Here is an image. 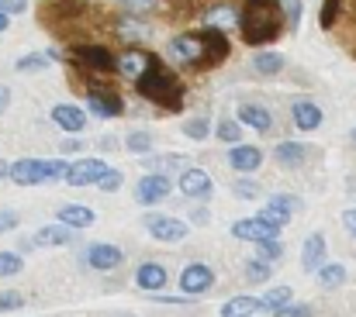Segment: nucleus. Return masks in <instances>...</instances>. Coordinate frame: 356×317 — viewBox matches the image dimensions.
<instances>
[{"mask_svg":"<svg viewBox=\"0 0 356 317\" xmlns=\"http://www.w3.org/2000/svg\"><path fill=\"white\" fill-rule=\"evenodd\" d=\"M204 24L211 28H222V31H236L238 28V10L232 3H211L204 10Z\"/></svg>","mask_w":356,"mask_h":317,"instance_id":"24","label":"nucleus"},{"mask_svg":"<svg viewBox=\"0 0 356 317\" xmlns=\"http://www.w3.org/2000/svg\"><path fill=\"white\" fill-rule=\"evenodd\" d=\"M245 280H249V283H266V280H270V262L252 259V262L245 266Z\"/></svg>","mask_w":356,"mask_h":317,"instance_id":"38","label":"nucleus"},{"mask_svg":"<svg viewBox=\"0 0 356 317\" xmlns=\"http://www.w3.org/2000/svg\"><path fill=\"white\" fill-rule=\"evenodd\" d=\"M7 24H10V14H3V10H0V35L7 31Z\"/></svg>","mask_w":356,"mask_h":317,"instance_id":"52","label":"nucleus"},{"mask_svg":"<svg viewBox=\"0 0 356 317\" xmlns=\"http://www.w3.org/2000/svg\"><path fill=\"white\" fill-rule=\"evenodd\" d=\"M115 3L121 7V14H142V17H145V14L156 10L159 0H115Z\"/></svg>","mask_w":356,"mask_h":317,"instance_id":"36","label":"nucleus"},{"mask_svg":"<svg viewBox=\"0 0 356 317\" xmlns=\"http://www.w3.org/2000/svg\"><path fill=\"white\" fill-rule=\"evenodd\" d=\"M215 135H218V142H225V145H238V142H242V124H238V117H222L218 128H215Z\"/></svg>","mask_w":356,"mask_h":317,"instance_id":"30","label":"nucleus"},{"mask_svg":"<svg viewBox=\"0 0 356 317\" xmlns=\"http://www.w3.org/2000/svg\"><path fill=\"white\" fill-rule=\"evenodd\" d=\"M76 148H80L76 138H66V142H63V152H76Z\"/></svg>","mask_w":356,"mask_h":317,"instance_id":"51","label":"nucleus"},{"mask_svg":"<svg viewBox=\"0 0 356 317\" xmlns=\"http://www.w3.org/2000/svg\"><path fill=\"white\" fill-rule=\"evenodd\" d=\"M145 231L156 241H184L187 238V224L180 217H166V214H149L145 217Z\"/></svg>","mask_w":356,"mask_h":317,"instance_id":"12","label":"nucleus"},{"mask_svg":"<svg viewBox=\"0 0 356 317\" xmlns=\"http://www.w3.org/2000/svg\"><path fill=\"white\" fill-rule=\"evenodd\" d=\"M201 42H204V69H215L229 59L232 45H229V31L222 28H211V24H201Z\"/></svg>","mask_w":356,"mask_h":317,"instance_id":"5","label":"nucleus"},{"mask_svg":"<svg viewBox=\"0 0 356 317\" xmlns=\"http://www.w3.org/2000/svg\"><path fill=\"white\" fill-rule=\"evenodd\" d=\"M170 190H173L170 176H163V173H145V176L135 183V200H138V204H145V207H152V204L166 200V197H170Z\"/></svg>","mask_w":356,"mask_h":317,"instance_id":"8","label":"nucleus"},{"mask_svg":"<svg viewBox=\"0 0 356 317\" xmlns=\"http://www.w3.org/2000/svg\"><path fill=\"white\" fill-rule=\"evenodd\" d=\"M21 269H24L21 255H14V252H0V280H7V276H17Z\"/></svg>","mask_w":356,"mask_h":317,"instance_id":"37","label":"nucleus"},{"mask_svg":"<svg viewBox=\"0 0 356 317\" xmlns=\"http://www.w3.org/2000/svg\"><path fill=\"white\" fill-rule=\"evenodd\" d=\"M108 169H111V166H108L104 159H80V162L70 166L66 183H70V187H97Z\"/></svg>","mask_w":356,"mask_h":317,"instance_id":"11","label":"nucleus"},{"mask_svg":"<svg viewBox=\"0 0 356 317\" xmlns=\"http://www.w3.org/2000/svg\"><path fill=\"white\" fill-rule=\"evenodd\" d=\"M184 135H187L191 142H204V138L211 135V121H208L204 114H197V117L184 121Z\"/></svg>","mask_w":356,"mask_h":317,"instance_id":"32","label":"nucleus"},{"mask_svg":"<svg viewBox=\"0 0 356 317\" xmlns=\"http://www.w3.org/2000/svg\"><path fill=\"white\" fill-rule=\"evenodd\" d=\"M159 59L152 55V52H145V49H138V45H131V49H124L118 55V76H124V80H138V76H145L152 66H156Z\"/></svg>","mask_w":356,"mask_h":317,"instance_id":"7","label":"nucleus"},{"mask_svg":"<svg viewBox=\"0 0 356 317\" xmlns=\"http://www.w3.org/2000/svg\"><path fill=\"white\" fill-rule=\"evenodd\" d=\"M301 266H305V273H318L322 266H325V234H308V241H305V252H301Z\"/></svg>","mask_w":356,"mask_h":317,"instance_id":"22","label":"nucleus"},{"mask_svg":"<svg viewBox=\"0 0 356 317\" xmlns=\"http://www.w3.org/2000/svg\"><path fill=\"white\" fill-rule=\"evenodd\" d=\"M70 231H73V228H66V224H59V221H56V224H45V228H38V231L31 234V245H35V248H52V245H66V241L73 238Z\"/></svg>","mask_w":356,"mask_h":317,"instance_id":"23","label":"nucleus"},{"mask_svg":"<svg viewBox=\"0 0 356 317\" xmlns=\"http://www.w3.org/2000/svg\"><path fill=\"white\" fill-rule=\"evenodd\" d=\"M277 317H312V307L308 304H287Z\"/></svg>","mask_w":356,"mask_h":317,"instance_id":"45","label":"nucleus"},{"mask_svg":"<svg viewBox=\"0 0 356 317\" xmlns=\"http://www.w3.org/2000/svg\"><path fill=\"white\" fill-rule=\"evenodd\" d=\"M0 10L10 14V17H14V14H24V10H28V0H0Z\"/></svg>","mask_w":356,"mask_h":317,"instance_id":"46","label":"nucleus"},{"mask_svg":"<svg viewBox=\"0 0 356 317\" xmlns=\"http://www.w3.org/2000/svg\"><path fill=\"white\" fill-rule=\"evenodd\" d=\"M259 311H263V300H256V297H232V300H225L222 317H252Z\"/></svg>","mask_w":356,"mask_h":317,"instance_id":"27","label":"nucleus"},{"mask_svg":"<svg viewBox=\"0 0 356 317\" xmlns=\"http://www.w3.org/2000/svg\"><path fill=\"white\" fill-rule=\"evenodd\" d=\"M232 234L242 238V241H266V238H280V228L273 224V221H266L263 214H256V217H242L232 224Z\"/></svg>","mask_w":356,"mask_h":317,"instance_id":"9","label":"nucleus"},{"mask_svg":"<svg viewBox=\"0 0 356 317\" xmlns=\"http://www.w3.org/2000/svg\"><path fill=\"white\" fill-rule=\"evenodd\" d=\"M3 176L10 180V162H0V180H3Z\"/></svg>","mask_w":356,"mask_h":317,"instance_id":"53","label":"nucleus"},{"mask_svg":"<svg viewBox=\"0 0 356 317\" xmlns=\"http://www.w3.org/2000/svg\"><path fill=\"white\" fill-rule=\"evenodd\" d=\"M280 255H284V245H280V238L256 241V259H263V262H277Z\"/></svg>","mask_w":356,"mask_h":317,"instance_id":"35","label":"nucleus"},{"mask_svg":"<svg viewBox=\"0 0 356 317\" xmlns=\"http://www.w3.org/2000/svg\"><path fill=\"white\" fill-rule=\"evenodd\" d=\"M121 262H124V252H121L118 245L97 241V245H90V248H87V266H90V269H97V273H111V269H118Z\"/></svg>","mask_w":356,"mask_h":317,"instance_id":"16","label":"nucleus"},{"mask_svg":"<svg viewBox=\"0 0 356 317\" xmlns=\"http://www.w3.org/2000/svg\"><path fill=\"white\" fill-rule=\"evenodd\" d=\"M56 221L66 224V228H90L94 224V211L90 207H80V204H66V207H59Z\"/></svg>","mask_w":356,"mask_h":317,"instance_id":"26","label":"nucleus"},{"mask_svg":"<svg viewBox=\"0 0 356 317\" xmlns=\"http://www.w3.org/2000/svg\"><path fill=\"white\" fill-rule=\"evenodd\" d=\"M10 180L17 187L49 183V159H17V162H10Z\"/></svg>","mask_w":356,"mask_h":317,"instance_id":"10","label":"nucleus"},{"mask_svg":"<svg viewBox=\"0 0 356 317\" xmlns=\"http://www.w3.org/2000/svg\"><path fill=\"white\" fill-rule=\"evenodd\" d=\"M21 304H24L21 293H0V311H17Z\"/></svg>","mask_w":356,"mask_h":317,"instance_id":"44","label":"nucleus"},{"mask_svg":"<svg viewBox=\"0 0 356 317\" xmlns=\"http://www.w3.org/2000/svg\"><path fill=\"white\" fill-rule=\"evenodd\" d=\"M115 35L124 38V42H131V45H142V42L152 38V24L142 14H121L115 21Z\"/></svg>","mask_w":356,"mask_h":317,"instance_id":"14","label":"nucleus"},{"mask_svg":"<svg viewBox=\"0 0 356 317\" xmlns=\"http://www.w3.org/2000/svg\"><path fill=\"white\" fill-rule=\"evenodd\" d=\"M49 66H52V59H49L45 52H31V55H21V59L14 62L17 73H42V69H49Z\"/></svg>","mask_w":356,"mask_h":317,"instance_id":"31","label":"nucleus"},{"mask_svg":"<svg viewBox=\"0 0 356 317\" xmlns=\"http://www.w3.org/2000/svg\"><path fill=\"white\" fill-rule=\"evenodd\" d=\"M124 148H128L131 155H149V152H152V135H149V131H128Z\"/></svg>","mask_w":356,"mask_h":317,"instance_id":"33","label":"nucleus"},{"mask_svg":"<svg viewBox=\"0 0 356 317\" xmlns=\"http://www.w3.org/2000/svg\"><path fill=\"white\" fill-rule=\"evenodd\" d=\"M291 121H294L298 131H318L322 121H325V114H322V107L315 104V101H294Z\"/></svg>","mask_w":356,"mask_h":317,"instance_id":"19","label":"nucleus"},{"mask_svg":"<svg viewBox=\"0 0 356 317\" xmlns=\"http://www.w3.org/2000/svg\"><path fill=\"white\" fill-rule=\"evenodd\" d=\"M229 166L242 173V176H249V173H256L259 166H263V152L256 148V145H229Z\"/></svg>","mask_w":356,"mask_h":317,"instance_id":"18","label":"nucleus"},{"mask_svg":"<svg viewBox=\"0 0 356 317\" xmlns=\"http://www.w3.org/2000/svg\"><path fill=\"white\" fill-rule=\"evenodd\" d=\"M287 304H291V286H277L263 297V311H270V314H280Z\"/></svg>","mask_w":356,"mask_h":317,"instance_id":"34","label":"nucleus"},{"mask_svg":"<svg viewBox=\"0 0 356 317\" xmlns=\"http://www.w3.org/2000/svg\"><path fill=\"white\" fill-rule=\"evenodd\" d=\"M135 283H138V290L156 293V290H163V286L170 283V273H166L159 262H142L138 273H135Z\"/></svg>","mask_w":356,"mask_h":317,"instance_id":"21","label":"nucleus"},{"mask_svg":"<svg viewBox=\"0 0 356 317\" xmlns=\"http://www.w3.org/2000/svg\"><path fill=\"white\" fill-rule=\"evenodd\" d=\"M14 228H17V214L0 211V234H3V231H14Z\"/></svg>","mask_w":356,"mask_h":317,"instance_id":"48","label":"nucleus"},{"mask_svg":"<svg viewBox=\"0 0 356 317\" xmlns=\"http://www.w3.org/2000/svg\"><path fill=\"white\" fill-rule=\"evenodd\" d=\"M83 94H87V110H90V114H97V117H104V121L124 114V101H121L115 90H104L101 83L83 87Z\"/></svg>","mask_w":356,"mask_h":317,"instance_id":"6","label":"nucleus"},{"mask_svg":"<svg viewBox=\"0 0 356 317\" xmlns=\"http://www.w3.org/2000/svg\"><path fill=\"white\" fill-rule=\"evenodd\" d=\"M215 286V273H211V266H204V262H191L184 273H180V290L187 293V297H201V293H208Z\"/></svg>","mask_w":356,"mask_h":317,"instance_id":"13","label":"nucleus"},{"mask_svg":"<svg viewBox=\"0 0 356 317\" xmlns=\"http://www.w3.org/2000/svg\"><path fill=\"white\" fill-rule=\"evenodd\" d=\"M7 104H10V87H0V114L7 110Z\"/></svg>","mask_w":356,"mask_h":317,"instance_id":"50","label":"nucleus"},{"mask_svg":"<svg viewBox=\"0 0 356 317\" xmlns=\"http://www.w3.org/2000/svg\"><path fill=\"white\" fill-rule=\"evenodd\" d=\"M236 197L238 200H256L259 197V183H252V180H236Z\"/></svg>","mask_w":356,"mask_h":317,"instance_id":"41","label":"nucleus"},{"mask_svg":"<svg viewBox=\"0 0 356 317\" xmlns=\"http://www.w3.org/2000/svg\"><path fill=\"white\" fill-rule=\"evenodd\" d=\"M115 317H131V314H115Z\"/></svg>","mask_w":356,"mask_h":317,"instance_id":"54","label":"nucleus"},{"mask_svg":"<svg viewBox=\"0 0 356 317\" xmlns=\"http://www.w3.org/2000/svg\"><path fill=\"white\" fill-rule=\"evenodd\" d=\"M97 187H101L104 194H115V190L121 187V173H118V169H108V173L101 176V183H97Z\"/></svg>","mask_w":356,"mask_h":317,"instance_id":"42","label":"nucleus"},{"mask_svg":"<svg viewBox=\"0 0 356 317\" xmlns=\"http://www.w3.org/2000/svg\"><path fill=\"white\" fill-rule=\"evenodd\" d=\"M73 62L87 73H118V55L104 45H76L73 49Z\"/></svg>","mask_w":356,"mask_h":317,"instance_id":"4","label":"nucleus"},{"mask_svg":"<svg viewBox=\"0 0 356 317\" xmlns=\"http://www.w3.org/2000/svg\"><path fill=\"white\" fill-rule=\"evenodd\" d=\"M49 114H52V124L63 128V131H70V135H80L87 128V114L76 104H56Z\"/></svg>","mask_w":356,"mask_h":317,"instance_id":"20","label":"nucleus"},{"mask_svg":"<svg viewBox=\"0 0 356 317\" xmlns=\"http://www.w3.org/2000/svg\"><path fill=\"white\" fill-rule=\"evenodd\" d=\"M66 173H70L66 159H49V180H66Z\"/></svg>","mask_w":356,"mask_h":317,"instance_id":"43","label":"nucleus"},{"mask_svg":"<svg viewBox=\"0 0 356 317\" xmlns=\"http://www.w3.org/2000/svg\"><path fill=\"white\" fill-rule=\"evenodd\" d=\"M318 283H322V290H336V286L346 283V269H343L339 262H325V266L318 269Z\"/></svg>","mask_w":356,"mask_h":317,"instance_id":"29","label":"nucleus"},{"mask_svg":"<svg viewBox=\"0 0 356 317\" xmlns=\"http://www.w3.org/2000/svg\"><path fill=\"white\" fill-rule=\"evenodd\" d=\"M339 10H343V0H325L322 3V14H318V24L322 28H332L336 17H339Z\"/></svg>","mask_w":356,"mask_h":317,"instance_id":"40","label":"nucleus"},{"mask_svg":"<svg viewBox=\"0 0 356 317\" xmlns=\"http://www.w3.org/2000/svg\"><path fill=\"white\" fill-rule=\"evenodd\" d=\"M135 90H138V97H145L149 104L163 107V110H173L177 114L184 107V83L177 80V73L170 66H163V59L145 76L135 80Z\"/></svg>","mask_w":356,"mask_h":317,"instance_id":"2","label":"nucleus"},{"mask_svg":"<svg viewBox=\"0 0 356 317\" xmlns=\"http://www.w3.org/2000/svg\"><path fill=\"white\" fill-rule=\"evenodd\" d=\"M180 190H184V197H191V200H208L211 190H215V183H211V176H208L204 169L187 166L184 176H180Z\"/></svg>","mask_w":356,"mask_h":317,"instance_id":"15","label":"nucleus"},{"mask_svg":"<svg viewBox=\"0 0 356 317\" xmlns=\"http://www.w3.org/2000/svg\"><path fill=\"white\" fill-rule=\"evenodd\" d=\"M238 31H242V42L252 49L277 42L284 31V3L280 0H245L238 10Z\"/></svg>","mask_w":356,"mask_h":317,"instance_id":"1","label":"nucleus"},{"mask_svg":"<svg viewBox=\"0 0 356 317\" xmlns=\"http://www.w3.org/2000/svg\"><path fill=\"white\" fill-rule=\"evenodd\" d=\"M163 166H187V159L184 155H166V159H152L149 162V169H163Z\"/></svg>","mask_w":356,"mask_h":317,"instance_id":"47","label":"nucleus"},{"mask_svg":"<svg viewBox=\"0 0 356 317\" xmlns=\"http://www.w3.org/2000/svg\"><path fill=\"white\" fill-rule=\"evenodd\" d=\"M353 142H356V128H353Z\"/></svg>","mask_w":356,"mask_h":317,"instance_id":"55","label":"nucleus"},{"mask_svg":"<svg viewBox=\"0 0 356 317\" xmlns=\"http://www.w3.org/2000/svg\"><path fill=\"white\" fill-rule=\"evenodd\" d=\"M252 69H256L259 76H277V73L284 69V55H280V52H256V55H252Z\"/></svg>","mask_w":356,"mask_h":317,"instance_id":"28","label":"nucleus"},{"mask_svg":"<svg viewBox=\"0 0 356 317\" xmlns=\"http://www.w3.org/2000/svg\"><path fill=\"white\" fill-rule=\"evenodd\" d=\"M273 155H277V162H280V166H287V169H298V166H305V159H308V148H305L301 142H277Z\"/></svg>","mask_w":356,"mask_h":317,"instance_id":"25","label":"nucleus"},{"mask_svg":"<svg viewBox=\"0 0 356 317\" xmlns=\"http://www.w3.org/2000/svg\"><path fill=\"white\" fill-rule=\"evenodd\" d=\"M236 117H238L242 128H252V131H259V135L273 128V114H270V107L256 104V101H242L238 110H236Z\"/></svg>","mask_w":356,"mask_h":317,"instance_id":"17","label":"nucleus"},{"mask_svg":"<svg viewBox=\"0 0 356 317\" xmlns=\"http://www.w3.org/2000/svg\"><path fill=\"white\" fill-rule=\"evenodd\" d=\"M166 59L177 66H191V69H204V42L201 31H180L166 42Z\"/></svg>","mask_w":356,"mask_h":317,"instance_id":"3","label":"nucleus"},{"mask_svg":"<svg viewBox=\"0 0 356 317\" xmlns=\"http://www.w3.org/2000/svg\"><path fill=\"white\" fill-rule=\"evenodd\" d=\"M343 224H346V231L356 238V211H346L343 214Z\"/></svg>","mask_w":356,"mask_h":317,"instance_id":"49","label":"nucleus"},{"mask_svg":"<svg viewBox=\"0 0 356 317\" xmlns=\"http://www.w3.org/2000/svg\"><path fill=\"white\" fill-rule=\"evenodd\" d=\"M266 207H273V211H280V214H287V217H291V214L301 207V200H298V197H287V194H277V197H270V204H266Z\"/></svg>","mask_w":356,"mask_h":317,"instance_id":"39","label":"nucleus"}]
</instances>
